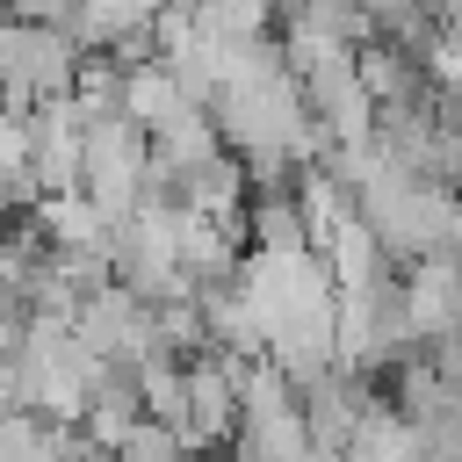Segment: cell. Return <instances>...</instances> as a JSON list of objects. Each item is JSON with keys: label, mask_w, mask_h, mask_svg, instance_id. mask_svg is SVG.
Listing matches in <instances>:
<instances>
[{"label": "cell", "mask_w": 462, "mask_h": 462, "mask_svg": "<svg viewBox=\"0 0 462 462\" xmlns=\"http://www.w3.org/2000/svg\"><path fill=\"white\" fill-rule=\"evenodd\" d=\"M144 173H152V137L130 116H87V144H79V195L123 224L144 202Z\"/></svg>", "instance_id": "1"}, {"label": "cell", "mask_w": 462, "mask_h": 462, "mask_svg": "<svg viewBox=\"0 0 462 462\" xmlns=\"http://www.w3.org/2000/svg\"><path fill=\"white\" fill-rule=\"evenodd\" d=\"M79 43L65 29L43 22H0V87L7 108H43V101H72L79 87Z\"/></svg>", "instance_id": "2"}]
</instances>
